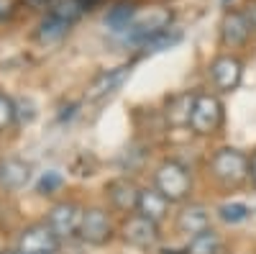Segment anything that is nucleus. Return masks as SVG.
Listing matches in <instances>:
<instances>
[{
  "label": "nucleus",
  "instance_id": "1",
  "mask_svg": "<svg viewBox=\"0 0 256 254\" xmlns=\"http://www.w3.org/2000/svg\"><path fill=\"white\" fill-rule=\"evenodd\" d=\"M208 169L218 185L228 190H238L248 180V154L241 149H233V146H223L210 157Z\"/></svg>",
  "mask_w": 256,
  "mask_h": 254
},
{
  "label": "nucleus",
  "instance_id": "2",
  "mask_svg": "<svg viewBox=\"0 0 256 254\" xmlns=\"http://www.w3.org/2000/svg\"><path fill=\"white\" fill-rule=\"evenodd\" d=\"M154 187L169 203H184L192 193V175L182 162L166 159L154 172Z\"/></svg>",
  "mask_w": 256,
  "mask_h": 254
},
{
  "label": "nucleus",
  "instance_id": "3",
  "mask_svg": "<svg viewBox=\"0 0 256 254\" xmlns=\"http://www.w3.org/2000/svg\"><path fill=\"white\" fill-rule=\"evenodd\" d=\"M169 26H172V11L169 8H162V6L144 8V11H136V16L131 21V26H128V31L123 34V39L141 47L148 39L169 31Z\"/></svg>",
  "mask_w": 256,
  "mask_h": 254
},
{
  "label": "nucleus",
  "instance_id": "4",
  "mask_svg": "<svg viewBox=\"0 0 256 254\" xmlns=\"http://www.w3.org/2000/svg\"><path fill=\"white\" fill-rule=\"evenodd\" d=\"M226 118V108L218 95L210 93H200L195 95V103H192V116H190V129L198 136H212L220 131Z\"/></svg>",
  "mask_w": 256,
  "mask_h": 254
},
{
  "label": "nucleus",
  "instance_id": "5",
  "mask_svg": "<svg viewBox=\"0 0 256 254\" xmlns=\"http://www.w3.org/2000/svg\"><path fill=\"white\" fill-rule=\"evenodd\" d=\"M77 236H80L84 244H90V246L108 244L110 236H113V221H110V216H108V210L100 208V205L84 208V210H82V221H80Z\"/></svg>",
  "mask_w": 256,
  "mask_h": 254
},
{
  "label": "nucleus",
  "instance_id": "6",
  "mask_svg": "<svg viewBox=\"0 0 256 254\" xmlns=\"http://www.w3.org/2000/svg\"><path fill=\"white\" fill-rule=\"evenodd\" d=\"M62 246L59 236L52 231V226L46 221H38V223H31L20 231L18 236V244L16 249L20 254H56Z\"/></svg>",
  "mask_w": 256,
  "mask_h": 254
},
{
  "label": "nucleus",
  "instance_id": "7",
  "mask_svg": "<svg viewBox=\"0 0 256 254\" xmlns=\"http://www.w3.org/2000/svg\"><path fill=\"white\" fill-rule=\"evenodd\" d=\"M208 75H210L212 85H216V90L233 93V90H238V85L244 80V62L233 54H220L210 62Z\"/></svg>",
  "mask_w": 256,
  "mask_h": 254
},
{
  "label": "nucleus",
  "instance_id": "8",
  "mask_svg": "<svg viewBox=\"0 0 256 254\" xmlns=\"http://www.w3.org/2000/svg\"><path fill=\"white\" fill-rule=\"evenodd\" d=\"M82 210H84V208H80V205L72 203V200H62V203H56V205L49 208L46 223L52 226V231L59 236V241L77 236L80 221H82Z\"/></svg>",
  "mask_w": 256,
  "mask_h": 254
},
{
  "label": "nucleus",
  "instance_id": "9",
  "mask_svg": "<svg viewBox=\"0 0 256 254\" xmlns=\"http://www.w3.org/2000/svg\"><path fill=\"white\" fill-rule=\"evenodd\" d=\"M120 234H123L126 244H131L136 249H144V251L154 249L159 244V226L152 223L148 218H144V216H138V213H131L126 218Z\"/></svg>",
  "mask_w": 256,
  "mask_h": 254
},
{
  "label": "nucleus",
  "instance_id": "10",
  "mask_svg": "<svg viewBox=\"0 0 256 254\" xmlns=\"http://www.w3.org/2000/svg\"><path fill=\"white\" fill-rule=\"evenodd\" d=\"M254 26H251V21L244 11H228L220 21V39H223V44L226 47H241L248 41Z\"/></svg>",
  "mask_w": 256,
  "mask_h": 254
},
{
  "label": "nucleus",
  "instance_id": "11",
  "mask_svg": "<svg viewBox=\"0 0 256 254\" xmlns=\"http://www.w3.org/2000/svg\"><path fill=\"white\" fill-rule=\"evenodd\" d=\"M105 193H108V200L116 210H123V213H136V203H138V193L141 187L128 180V177H116L108 182L105 187Z\"/></svg>",
  "mask_w": 256,
  "mask_h": 254
},
{
  "label": "nucleus",
  "instance_id": "12",
  "mask_svg": "<svg viewBox=\"0 0 256 254\" xmlns=\"http://www.w3.org/2000/svg\"><path fill=\"white\" fill-rule=\"evenodd\" d=\"M169 205H172V203H169L156 187H141L138 203H136V213L159 226L169 216Z\"/></svg>",
  "mask_w": 256,
  "mask_h": 254
},
{
  "label": "nucleus",
  "instance_id": "13",
  "mask_svg": "<svg viewBox=\"0 0 256 254\" xmlns=\"http://www.w3.org/2000/svg\"><path fill=\"white\" fill-rule=\"evenodd\" d=\"M205 228H210V210L200 203H190L177 213V231L184 236L202 234Z\"/></svg>",
  "mask_w": 256,
  "mask_h": 254
},
{
  "label": "nucleus",
  "instance_id": "14",
  "mask_svg": "<svg viewBox=\"0 0 256 254\" xmlns=\"http://www.w3.org/2000/svg\"><path fill=\"white\" fill-rule=\"evenodd\" d=\"M31 180V167L24 159H3L0 162V187L3 190H20Z\"/></svg>",
  "mask_w": 256,
  "mask_h": 254
},
{
  "label": "nucleus",
  "instance_id": "15",
  "mask_svg": "<svg viewBox=\"0 0 256 254\" xmlns=\"http://www.w3.org/2000/svg\"><path fill=\"white\" fill-rule=\"evenodd\" d=\"M128 75H131V67H116V70L102 72V75L90 85L88 98H90V100H100V98H105V95L116 93V90L120 88V85L128 80Z\"/></svg>",
  "mask_w": 256,
  "mask_h": 254
},
{
  "label": "nucleus",
  "instance_id": "16",
  "mask_svg": "<svg viewBox=\"0 0 256 254\" xmlns=\"http://www.w3.org/2000/svg\"><path fill=\"white\" fill-rule=\"evenodd\" d=\"M192 103H195V95H190V93H182V95L169 98L166 111H164V116H166L169 126H174V129H184V126H190Z\"/></svg>",
  "mask_w": 256,
  "mask_h": 254
},
{
  "label": "nucleus",
  "instance_id": "17",
  "mask_svg": "<svg viewBox=\"0 0 256 254\" xmlns=\"http://www.w3.org/2000/svg\"><path fill=\"white\" fill-rule=\"evenodd\" d=\"M182 254H220V236H218V231L205 228L202 234L190 236V241H187Z\"/></svg>",
  "mask_w": 256,
  "mask_h": 254
},
{
  "label": "nucleus",
  "instance_id": "18",
  "mask_svg": "<svg viewBox=\"0 0 256 254\" xmlns=\"http://www.w3.org/2000/svg\"><path fill=\"white\" fill-rule=\"evenodd\" d=\"M136 6L134 3H118L108 11V16H105V26H108L113 34H126L128 26H131V21L136 16Z\"/></svg>",
  "mask_w": 256,
  "mask_h": 254
},
{
  "label": "nucleus",
  "instance_id": "19",
  "mask_svg": "<svg viewBox=\"0 0 256 254\" xmlns=\"http://www.w3.org/2000/svg\"><path fill=\"white\" fill-rule=\"evenodd\" d=\"M49 13L52 16H56V18H62L64 24H74V21H80L82 18V13H84V8L77 3V0H49Z\"/></svg>",
  "mask_w": 256,
  "mask_h": 254
},
{
  "label": "nucleus",
  "instance_id": "20",
  "mask_svg": "<svg viewBox=\"0 0 256 254\" xmlns=\"http://www.w3.org/2000/svg\"><path fill=\"white\" fill-rule=\"evenodd\" d=\"M67 31H70V24H64L62 18L46 13V18L41 21V26H38V39L52 44V41H59L62 36H67Z\"/></svg>",
  "mask_w": 256,
  "mask_h": 254
},
{
  "label": "nucleus",
  "instance_id": "21",
  "mask_svg": "<svg viewBox=\"0 0 256 254\" xmlns=\"http://www.w3.org/2000/svg\"><path fill=\"white\" fill-rule=\"evenodd\" d=\"M251 216V208L246 203H223L218 208V218L226 221V223H244L246 218Z\"/></svg>",
  "mask_w": 256,
  "mask_h": 254
},
{
  "label": "nucleus",
  "instance_id": "22",
  "mask_svg": "<svg viewBox=\"0 0 256 254\" xmlns=\"http://www.w3.org/2000/svg\"><path fill=\"white\" fill-rule=\"evenodd\" d=\"M16 121H18V116H16V100L0 90V134L8 131Z\"/></svg>",
  "mask_w": 256,
  "mask_h": 254
},
{
  "label": "nucleus",
  "instance_id": "23",
  "mask_svg": "<svg viewBox=\"0 0 256 254\" xmlns=\"http://www.w3.org/2000/svg\"><path fill=\"white\" fill-rule=\"evenodd\" d=\"M177 41H180V34H169V31H164V34H159V36H154V39H148L146 44H141V49H144V54H154V52L172 49Z\"/></svg>",
  "mask_w": 256,
  "mask_h": 254
},
{
  "label": "nucleus",
  "instance_id": "24",
  "mask_svg": "<svg viewBox=\"0 0 256 254\" xmlns=\"http://www.w3.org/2000/svg\"><path fill=\"white\" fill-rule=\"evenodd\" d=\"M64 185V177L56 172V169H49V172H44L38 177V185H36V190L41 195H54L56 190Z\"/></svg>",
  "mask_w": 256,
  "mask_h": 254
},
{
  "label": "nucleus",
  "instance_id": "25",
  "mask_svg": "<svg viewBox=\"0 0 256 254\" xmlns=\"http://www.w3.org/2000/svg\"><path fill=\"white\" fill-rule=\"evenodd\" d=\"M248 180H251V185L256 187V152L248 157Z\"/></svg>",
  "mask_w": 256,
  "mask_h": 254
},
{
  "label": "nucleus",
  "instance_id": "26",
  "mask_svg": "<svg viewBox=\"0 0 256 254\" xmlns=\"http://www.w3.org/2000/svg\"><path fill=\"white\" fill-rule=\"evenodd\" d=\"M10 13H13L10 3H8V0H0V21H3V18H8Z\"/></svg>",
  "mask_w": 256,
  "mask_h": 254
},
{
  "label": "nucleus",
  "instance_id": "27",
  "mask_svg": "<svg viewBox=\"0 0 256 254\" xmlns=\"http://www.w3.org/2000/svg\"><path fill=\"white\" fill-rule=\"evenodd\" d=\"M244 13L248 16V21H251V26L256 29V0H254V3H251V6H248V8L244 11Z\"/></svg>",
  "mask_w": 256,
  "mask_h": 254
},
{
  "label": "nucleus",
  "instance_id": "28",
  "mask_svg": "<svg viewBox=\"0 0 256 254\" xmlns=\"http://www.w3.org/2000/svg\"><path fill=\"white\" fill-rule=\"evenodd\" d=\"M77 3H80V6L84 8V11H90V8H92V6L98 3V0H77Z\"/></svg>",
  "mask_w": 256,
  "mask_h": 254
},
{
  "label": "nucleus",
  "instance_id": "29",
  "mask_svg": "<svg viewBox=\"0 0 256 254\" xmlns=\"http://www.w3.org/2000/svg\"><path fill=\"white\" fill-rule=\"evenodd\" d=\"M0 254H20V251H18V249H3Z\"/></svg>",
  "mask_w": 256,
  "mask_h": 254
},
{
  "label": "nucleus",
  "instance_id": "30",
  "mask_svg": "<svg viewBox=\"0 0 256 254\" xmlns=\"http://www.w3.org/2000/svg\"><path fill=\"white\" fill-rule=\"evenodd\" d=\"M220 3H223V6H230V3H233V0H220Z\"/></svg>",
  "mask_w": 256,
  "mask_h": 254
}]
</instances>
